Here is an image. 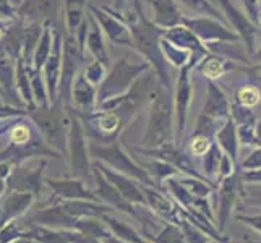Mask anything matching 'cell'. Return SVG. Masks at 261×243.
Returning <instances> with one entry per match:
<instances>
[{
  "mask_svg": "<svg viewBox=\"0 0 261 243\" xmlns=\"http://www.w3.org/2000/svg\"><path fill=\"white\" fill-rule=\"evenodd\" d=\"M239 68V64L236 60H229L226 57L219 56V53H208L196 64V71L201 76H204L208 81L219 79L227 71Z\"/></svg>",
  "mask_w": 261,
  "mask_h": 243,
  "instance_id": "obj_16",
  "label": "cell"
},
{
  "mask_svg": "<svg viewBox=\"0 0 261 243\" xmlns=\"http://www.w3.org/2000/svg\"><path fill=\"white\" fill-rule=\"evenodd\" d=\"M88 10L96 18V21L101 26L104 36L115 46H125L135 49L133 34L128 23L123 20L122 15L117 13L114 8H99L96 5H88Z\"/></svg>",
  "mask_w": 261,
  "mask_h": 243,
  "instance_id": "obj_5",
  "label": "cell"
},
{
  "mask_svg": "<svg viewBox=\"0 0 261 243\" xmlns=\"http://www.w3.org/2000/svg\"><path fill=\"white\" fill-rule=\"evenodd\" d=\"M218 2L221 5V12L226 18V21L229 23V26H233V31L240 36L242 42L245 44L247 56L250 59L256 49V36L258 33H261V30L250 20L247 13L237 8L230 0H218Z\"/></svg>",
  "mask_w": 261,
  "mask_h": 243,
  "instance_id": "obj_6",
  "label": "cell"
},
{
  "mask_svg": "<svg viewBox=\"0 0 261 243\" xmlns=\"http://www.w3.org/2000/svg\"><path fill=\"white\" fill-rule=\"evenodd\" d=\"M177 2H178V5L185 7L187 10H190L193 13L213 16V18H218V20H221V21H226L224 15L214 7V4L210 2V0H177Z\"/></svg>",
  "mask_w": 261,
  "mask_h": 243,
  "instance_id": "obj_25",
  "label": "cell"
},
{
  "mask_svg": "<svg viewBox=\"0 0 261 243\" xmlns=\"http://www.w3.org/2000/svg\"><path fill=\"white\" fill-rule=\"evenodd\" d=\"M174 109V91L172 88L158 83L154 97L151 101V119H149V133L154 138L163 137L167 131L170 120H172Z\"/></svg>",
  "mask_w": 261,
  "mask_h": 243,
  "instance_id": "obj_8",
  "label": "cell"
},
{
  "mask_svg": "<svg viewBox=\"0 0 261 243\" xmlns=\"http://www.w3.org/2000/svg\"><path fill=\"white\" fill-rule=\"evenodd\" d=\"M88 21H89V30L86 36V49L91 53L93 60L101 62L106 68H111V59H109V52L106 47V36L101 30V26L96 21V18L91 15V12L88 10L86 13Z\"/></svg>",
  "mask_w": 261,
  "mask_h": 243,
  "instance_id": "obj_14",
  "label": "cell"
},
{
  "mask_svg": "<svg viewBox=\"0 0 261 243\" xmlns=\"http://www.w3.org/2000/svg\"><path fill=\"white\" fill-rule=\"evenodd\" d=\"M62 62H64V36L59 30L54 28V46L52 52L42 68V76L46 81L47 93L50 97V102H57L59 97V85H60V75H62Z\"/></svg>",
  "mask_w": 261,
  "mask_h": 243,
  "instance_id": "obj_10",
  "label": "cell"
},
{
  "mask_svg": "<svg viewBox=\"0 0 261 243\" xmlns=\"http://www.w3.org/2000/svg\"><path fill=\"white\" fill-rule=\"evenodd\" d=\"M60 0H21V4L16 8V15L31 21H50L59 12Z\"/></svg>",
  "mask_w": 261,
  "mask_h": 243,
  "instance_id": "obj_12",
  "label": "cell"
},
{
  "mask_svg": "<svg viewBox=\"0 0 261 243\" xmlns=\"http://www.w3.org/2000/svg\"><path fill=\"white\" fill-rule=\"evenodd\" d=\"M237 102L242 105L248 107V109H253L261 102V89L255 85H244L237 89Z\"/></svg>",
  "mask_w": 261,
  "mask_h": 243,
  "instance_id": "obj_27",
  "label": "cell"
},
{
  "mask_svg": "<svg viewBox=\"0 0 261 243\" xmlns=\"http://www.w3.org/2000/svg\"><path fill=\"white\" fill-rule=\"evenodd\" d=\"M8 138H10L12 145H26V143L31 141V130L28 125L23 122L13 123L10 127V134H8Z\"/></svg>",
  "mask_w": 261,
  "mask_h": 243,
  "instance_id": "obj_29",
  "label": "cell"
},
{
  "mask_svg": "<svg viewBox=\"0 0 261 243\" xmlns=\"http://www.w3.org/2000/svg\"><path fill=\"white\" fill-rule=\"evenodd\" d=\"M93 119H94V123L96 127L101 130L102 133H114L119 130L120 127V117L115 111H102L99 109L97 112L93 114Z\"/></svg>",
  "mask_w": 261,
  "mask_h": 243,
  "instance_id": "obj_26",
  "label": "cell"
},
{
  "mask_svg": "<svg viewBox=\"0 0 261 243\" xmlns=\"http://www.w3.org/2000/svg\"><path fill=\"white\" fill-rule=\"evenodd\" d=\"M42 30H44V23H38V21L26 23V26L21 30V57L30 65L36 46H38V42L41 39Z\"/></svg>",
  "mask_w": 261,
  "mask_h": 243,
  "instance_id": "obj_22",
  "label": "cell"
},
{
  "mask_svg": "<svg viewBox=\"0 0 261 243\" xmlns=\"http://www.w3.org/2000/svg\"><path fill=\"white\" fill-rule=\"evenodd\" d=\"M145 2H149V0H145Z\"/></svg>",
  "mask_w": 261,
  "mask_h": 243,
  "instance_id": "obj_38",
  "label": "cell"
},
{
  "mask_svg": "<svg viewBox=\"0 0 261 243\" xmlns=\"http://www.w3.org/2000/svg\"><path fill=\"white\" fill-rule=\"evenodd\" d=\"M71 104H75L80 111L89 112L97 104V86L91 85L80 71L71 86Z\"/></svg>",
  "mask_w": 261,
  "mask_h": 243,
  "instance_id": "obj_17",
  "label": "cell"
},
{
  "mask_svg": "<svg viewBox=\"0 0 261 243\" xmlns=\"http://www.w3.org/2000/svg\"><path fill=\"white\" fill-rule=\"evenodd\" d=\"M62 102H54L47 107L38 105L34 109L28 111L31 119L38 123V127L46 134L50 145L62 146L64 145V123L62 119L65 117L64 111H62Z\"/></svg>",
  "mask_w": 261,
  "mask_h": 243,
  "instance_id": "obj_7",
  "label": "cell"
},
{
  "mask_svg": "<svg viewBox=\"0 0 261 243\" xmlns=\"http://www.w3.org/2000/svg\"><path fill=\"white\" fill-rule=\"evenodd\" d=\"M152 8V23L159 26L161 30L172 28V26L182 24V12L178 8L177 0H149L148 2Z\"/></svg>",
  "mask_w": 261,
  "mask_h": 243,
  "instance_id": "obj_15",
  "label": "cell"
},
{
  "mask_svg": "<svg viewBox=\"0 0 261 243\" xmlns=\"http://www.w3.org/2000/svg\"><path fill=\"white\" fill-rule=\"evenodd\" d=\"M4 188H5V180H4V178H0V195H2Z\"/></svg>",
  "mask_w": 261,
  "mask_h": 243,
  "instance_id": "obj_36",
  "label": "cell"
},
{
  "mask_svg": "<svg viewBox=\"0 0 261 243\" xmlns=\"http://www.w3.org/2000/svg\"><path fill=\"white\" fill-rule=\"evenodd\" d=\"M65 5V30L67 34L76 36L80 26L86 20V0H64Z\"/></svg>",
  "mask_w": 261,
  "mask_h": 243,
  "instance_id": "obj_21",
  "label": "cell"
},
{
  "mask_svg": "<svg viewBox=\"0 0 261 243\" xmlns=\"http://www.w3.org/2000/svg\"><path fill=\"white\" fill-rule=\"evenodd\" d=\"M5 28H4V26H2V23H0V41H2L4 38H5Z\"/></svg>",
  "mask_w": 261,
  "mask_h": 243,
  "instance_id": "obj_35",
  "label": "cell"
},
{
  "mask_svg": "<svg viewBox=\"0 0 261 243\" xmlns=\"http://www.w3.org/2000/svg\"><path fill=\"white\" fill-rule=\"evenodd\" d=\"M23 115H28V109L16 107L12 104H0V120L13 119V117H23Z\"/></svg>",
  "mask_w": 261,
  "mask_h": 243,
  "instance_id": "obj_30",
  "label": "cell"
},
{
  "mask_svg": "<svg viewBox=\"0 0 261 243\" xmlns=\"http://www.w3.org/2000/svg\"><path fill=\"white\" fill-rule=\"evenodd\" d=\"M250 67L253 71H261V44L255 49L253 56L250 57Z\"/></svg>",
  "mask_w": 261,
  "mask_h": 243,
  "instance_id": "obj_32",
  "label": "cell"
},
{
  "mask_svg": "<svg viewBox=\"0 0 261 243\" xmlns=\"http://www.w3.org/2000/svg\"><path fill=\"white\" fill-rule=\"evenodd\" d=\"M163 38L180 49L192 52L193 56H196L200 60L204 56L211 53V50L200 41V38H198L190 28H187L185 24H177V26H172V28L163 30Z\"/></svg>",
  "mask_w": 261,
  "mask_h": 243,
  "instance_id": "obj_11",
  "label": "cell"
},
{
  "mask_svg": "<svg viewBox=\"0 0 261 243\" xmlns=\"http://www.w3.org/2000/svg\"><path fill=\"white\" fill-rule=\"evenodd\" d=\"M198 62H200V59L196 56H192V60L188 62L185 67L180 68L178 75H177L175 89H174V107H175V114H177L178 128L184 127L185 119H187V112L190 109V102H192V96H193V83H192L190 73L196 67Z\"/></svg>",
  "mask_w": 261,
  "mask_h": 243,
  "instance_id": "obj_9",
  "label": "cell"
},
{
  "mask_svg": "<svg viewBox=\"0 0 261 243\" xmlns=\"http://www.w3.org/2000/svg\"><path fill=\"white\" fill-rule=\"evenodd\" d=\"M190 149H192L193 154L203 156L210 151V140L206 137H203V134H198V137H195L190 141Z\"/></svg>",
  "mask_w": 261,
  "mask_h": 243,
  "instance_id": "obj_31",
  "label": "cell"
},
{
  "mask_svg": "<svg viewBox=\"0 0 261 243\" xmlns=\"http://www.w3.org/2000/svg\"><path fill=\"white\" fill-rule=\"evenodd\" d=\"M182 24L190 28L206 47L216 46V44H239L242 42L240 36L229 28V23L221 21L213 16H185L182 18Z\"/></svg>",
  "mask_w": 261,
  "mask_h": 243,
  "instance_id": "obj_3",
  "label": "cell"
},
{
  "mask_svg": "<svg viewBox=\"0 0 261 243\" xmlns=\"http://www.w3.org/2000/svg\"><path fill=\"white\" fill-rule=\"evenodd\" d=\"M85 60V52H82L75 36H64V62H62V75L59 85L57 101L62 104L71 102V86L76 75L80 73V64Z\"/></svg>",
  "mask_w": 261,
  "mask_h": 243,
  "instance_id": "obj_4",
  "label": "cell"
},
{
  "mask_svg": "<svg viewBox=\"0 0 261 243\" xmlns=\"http://www.w3.org/2000/svg\"><path fill=\"white\" fill-rule=\"evenodd\" d=\"M151 68L152 67L137 50L133 53L130 52L117 62H114L111 68L107 70L104 81L97 88V104L107 101L111 97L125 94L135 81Z\"/></svg>",
  "mask_w": 261,
  "mask_h": 243,
  "instance_id": "obj_2",
  "label": "cell"
},
{
  "mask_svg": "<svg viewBox=\"0 0 261 243\" xmlns=\"http://www.w3.org/2000/svg\"><path fill=\"white\" fill-rule=\"evenodd\" d=\"M107 70H109V68H106V67L101 64V62L93 60V62H89V64L82 70V73H83V76L89 81V83L99 88V85L102 83L104 78H106V75H107Z\"/></svg>",
  "mask_w": 261,
  "mask_h": 243,
  "instance_id": "obj_28",
  "label": "cell"
},
{
  "mask_svg": "<svg viewBox=\"0 0 261 243\" xmlns=\"http://www.w3.org/2000/svg\"><path fill=\"white\" fill-rule=\"evenodd\" d=\"M206 104L203 109L201 117H213V119H218V117H226L229 112V101L226 94L222 93V89L214 83V81H208L206 85Z\"/></svg>",
  "mask_w": 261,
  "mask_h": 243,
  "instance_id": "obj_18",
  "label": "cell"
},
{
  "mask_svg": "<svg viewBox=\"0 0 261 243\" xmlns=\"http://www.w3.org/2000/svg\"><path fill=\"white\" fill-rule=\"evenodd\" d=\"M210 2H211V4H214V2H216V0H210Z\"/></svg>",
  "mask_w": 261,
  "mask_h": 243,
  "instance_id": "obj_37",
  "label": "cell"
},
{
  "mask_svg": "<svg viewBox=\"0 0 261 243\" xmlns=\"http://www.w3.org/2000/svg\"><path fill=\"white\" fill-rule=\"evenodd\" d=\"M255 24L258 26V28L261 30V8L258 10V15H256V20H255Z\"/></svg>",
  "mask_w": 261,
  "mask_h": 243,
  "instance_id": "obj_34",
  "label": "cell"
},
{
  "mask_svg": "<svg viewBox=\"0 0 261 243\" xmlns=\"http://www.w3.org/2000/svg\"><path fill=\"white\" fill-rule=\"evenodd\" d=\"M52 46H54V24L50 21H44V30L41 34V39L36 46V50L33 53L31 59V67L38 71H42L44 65L52 52Z\"/></svg>",
  "mask_w": 261,
  "mask_h": 243,
  "instance_id": "obj_20",
  "label": "cell"
},
{
  "mask_svg": "<svg viewBox=\"0 0 261 243\" xmlns=\"http://www.w3.org/2000/svg\"><path fill=\"white\" fill-rule=\"evenodd\" d=\"M30 78H31V89H33L36 107H38V105H42V107L50 105L52 102H50V97H49V93H47L46 81H44V76H42V71L34 70L30 65Z\"/></svg>",
  "mask_w": 261,
  "mask_h": 243,
  "instance_id": "obj_24",
  "label": "cell"
},
{
  "mask_svg": "<svg viewBox=\"0 0 261 243\" xmlns=\"http://www.w3.org/2000/svg\"><path fill=\"white\" fill-rule=\"evenodd\" d=\"M161 47H163L164 57H166V60L170 64V67L177 68V70L185 67L188 62L192 60V56H193L192 52H188L185 49H180V47L174 46V44H170L164 38H163V41H161Z\"/></svg>",
  "mask_w": 261,
  "mask_h": 243,
  "instance_id": "obj_23",
  "label": "cell"
},
{
  "mask_svg": "<svg viewBox=\"0 0 261 243\" xmlns=\"http://www.w3.org/2000/svg\"><path fill=\"white\" fill-rule=\"evenodd\" d=\"M16 60L10 57L8 53L0 50V94L7 99V104H12L16 107H21V99L16 93Z\"/></svg>",
  "mask_w": 261,
  "mask_h": 243,
  "instance_id": "obj_13",
  "label": "cell"
},
{
  "mask_svg": "<svg viewBox=\"0 0 261 243\" xmlns=\"http://www.w3.org/2000/svg\"><path fill=\"white\" fill-rule=\"evenodd\" d=\"M15 81H16V93L20 96L21 102L26 105V109L31 111L36 107L33 89H31V78H30V64L23 57L16 60V71H15Z\"/></svg>",
  "mask_w": 261,
  "mask_h": 243,
  "instance_id": "obj_19",
  "label": "cell"
},
{
  "mask_svg": "<svg viewBox=\"0 0 261 243\" xmlns=\"http://www.w3.org/2000/svg\"><path fill=\"white\" fill-rule=\"evenodd\" d=\"M122 18L128 23L132 30L135 50L156 71L161 85L172 88V85H170V70H172V67L166 60L163 47H161L163 30L152 23V20L145 16L140 0H132L130 7L122 12Z\"/></svg>",
  "mask_w": 261,
  "mask_h": 243,
  "instance_id": "obj_1",
  "label": "cell"
},
{
  "mask_svg": "<svg viewBox=\"0 0 261 243\" xmlns=\"http://www.w3.org/2000/svg\"><path fill=\"white\" fill-rule=\"evenodd\" d=\"M127 2H128V0H114V10L122 13L123 8L127 7Z\"/></svg>",
  "mask_w": 261,
  "mask_h": 243,
  "instance_id": "obj_33",
  "label": "cell"
}]
</instances>
